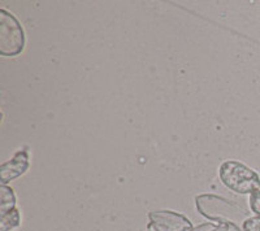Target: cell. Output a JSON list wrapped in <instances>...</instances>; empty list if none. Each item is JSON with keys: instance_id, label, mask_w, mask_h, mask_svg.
<instances>
[{"instance_id": "cell-6", "label": "cell", "mask_w": 260, "mask_h": 231, "mask_svg": "<svg viewBox=\"0 0 260 231\" xmlns=\"http://www.w3.org/2000/svg\"><path fill=\"white\" fill-rule=\"evenodd\" d=\"M16 209V196L11 187L2 184L0 186V214L8 213Z\"/></svg>"}, {"instance_id": "cell-1", "label": "cell", "mask_w": 260, "mask_h": 231, "mask_svg": "<svg viewBox=\"0 0 260 231\" xmlns=\"http://www.w3.org/2000/svg\"><path fill=\"white\" fill-rule=\"evenodd\" d=\"M195 205L202 216L221 225L240 226L246 222V219L250 218L248 212L245 208L240 207L228 199L212 195V194H203V195L197 196Z\"/></svg>"}, {"instance_id": "cell-8", "label": "cell", "mask_w": 260, "mask_h": 231, "mask_svg": "<svg viewBox=\"0 0 260 231\" xmlns=\"http://www.w3.org/2000/svg\"><path fill=\"white\" fill-rule=\"evenodd\" d=\"M243 231H260V217H250L242 225Z\"/></svg>"}, {"instance_id": "cell-4", "label": "cell", "mask_w": 260, "mask_h": 231, "mask_svg": "<svg viewBox=\"0 0 260 231\" xmlns=\"http://www.w3.org/2000/svg\"><path fill=\"white\" fill-rule=\"evenodd\" d=\"M150 228L154 231H190L191 221L187 217L172 211H152L148 214Z\"/></svg>"}, {"instance_id": "cell-2", "label": "cell", "mask_w": 260, "mask_h": 231, "mask_svg": "<svg viewBox=\"0 0 260 231\" xmlns=\"http://www.w3.org/2000/svg\"><path fill=\"white\" fill-rule=\"evenodd\" d=\"M220 179L237 194H250L260 188V177L255 170L238 161H225L220 166Z\"/></svg>"}, {"instance_id": "cell-3", "label": "cell", "mask_w": 260, "mask_h": 231, "mask_svg": "<svg viewBox=\"0 0 260 231\" xmlns=\"http://www.w3.org/2000/svg\"><path fill=\"white\" fill-rule=\"evenodd\" d=\"M25 33L17 18L6 9H0V54L17 56L24 51Z\"/></svg>"}, {"instance_id": "cell-10", "label": "cell", "mask_w": 260, "mask_h": 231, "mask_svg": "<svg viewBox=\"0 0 260 231\" xmlns=\"http://www.w3.org/2000/svg\"><path fill=\"white\" fill-rule=\"evenodd\" d=\"M225 231H243L240 226L237 225H225Z\"/></svg>"}, {"instance_id": "cell-9", "label": "cell", "mask_w": 260, "mask_h": 231, "mask_svg": "<svg viewBox=\"0 0 260 231\" xmlns=\"http://www.w3.org/2000/svg\"><path fill=\"white\" fill-rule=\"evenodd\" d=\"M250 208L256 216L260 217V188L250 195Z\"/></svg>"}, {"instance_id": "cell-11", "label": "cell", "mask_w": 260, "mask_h": 231, "mask_svg": "<svg viewBox=\"0 0 260 231\" xmlns=\"http://www.w3.org/2000/svg\"><path fill=\"white\" fill-rule=\"evenodd\" d=\"M148 231H151V230H148Z\"/></svg>"}, {"instance_id": "cell-5", "label": "cell", "mask_w": 260, "mask_h": 231, "mask_svg": "<svg viewBox=\"0 0 260 231\" xmlns=\"http://www.w3.org/2000/svg\"><path fill=\"white\" fill-rule=\"evenodd\" d=\"M29 168V155L27 151H18L12 160L7 161L0 166V181L6 184L21 177Z\"/></svg>"}, {"instance_id": "cell-7", "label": "cell", "mask_w": 260, "mask_h": 231, "mask_svg": "<svg viewBox=\"0 0 260 231\" xmlns=\"http://www.w3.org/2000/svg\"><path fill=\"white\" fill-rule=\"evenodd\" d=\"M21 223V216L18 209H13V211L8 212V213L3 214L0 218V231H9L12 228L17 227Z\"/></svg>"}]
</instances>
